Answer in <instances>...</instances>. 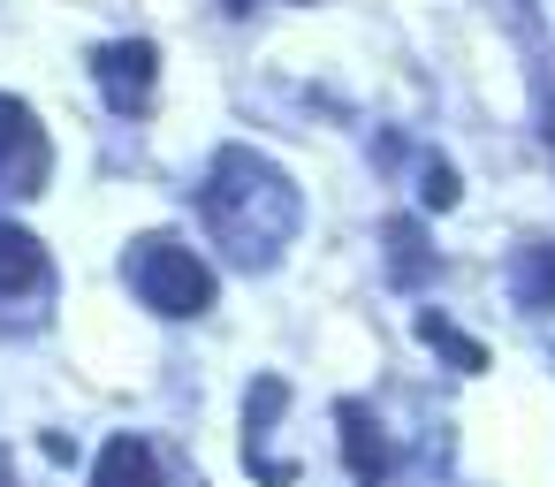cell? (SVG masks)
I'll list each match as a JSON object with an SVG mask.
<instances>
[{"label":"cell","mask_w":555,"mask_h":487,"mask_svg":"<svg viewBox=\"0 0 555 487\" xmlns=\"http://www.w3.org/2000/svg\"><path fill=\"white\" fill-rule=\"evenodd\" d=\"M206 221H214V236L229 244V259L274 267V259L289 252L305 206H297V183H289L267 153L221 145V153H214V183H206Z\"/></svg>","instance_id":"obj_1"},{"label":"cell","mask_w":555,"mask_h":487,"mask_svg":"<svg viewBox=\"0 0 555 487\" xmlns=\"http://www.w3.org/2000/svg\"><path fill=\"white\" fill-rule=\"evenodd\" d=\"M130 290L168 320H198L214 305V267L176 236H138L130 244Z\"/></svg>","instance_id":"obj_2"},{"label":"cell","mask_w":555,"mask_h":487,"mask_svg":"<svg viewBox=\"0 0 555 487\" xmlns=\"http://www.w3.org/2000/svg\"><path fill=\"white\" fill-rule=\"evenodd\" d=\"M47 176H54V145H47L39 115L16 92H0V198H39Z\"/></svg>","instance_id":"obj_3"},{"label":"cell","mask_w":555,"mask_h":487,"mask_svg":"<svg viewBox=\"0 0 555 487\" xmlns=\"http://www.w3.org/2000/svg\"><path fill=\"white\" fill-rule=\"evenodd\" d=\"M92 77H100V92H107L115 115H145L153 107V85H160V54L145 39H115V47L92 54Z\"/></svg>","instance_id":"obj_4"},{"label":"cell","mask_w":555,"mask_h":487,"mask_svg":"<svg viewBox=\"0 0 555 487\" xmlns=\"http://www.w3.org/2000/svg\"><path fill=\"white\" fill-rule=\"evenodd\" d=\"M335 426H343V464L358 472V487H388L396 457H388V441H380L373 411H365V403H335Z\"/></svg>","instance_id":"obj_5"},{"label":"cell","mask_w":555,"mask_h":487,"mask_svg":"<svg viewBox=\"0 0 555 487\" xmlns=\"http://www.w3.org/2000/svg\"><path fill=\"white\" fill-rule=\"evenodd\" d=\"M92 487H168V479H160V457H153V441H138V434H115V441L100 449V464H92Z\"/></svg>","instance_id":"obj_6"},{"label":"cell","mask_w":555,"mask_h":487,"mask_svg":"<svg viewBox=\"0 0 555 487\" xmlns=\"http://www.w3.org/2000/svg\"><path fill=\"white\" fill-rule=\"evenodd\" d=\"M47 282V244L16 221H0V297H24Z\"/></svg>","instance_id":"obj_7"},{"label":"cell","mask_w":555,"mask_h":487,"mask_svg":"<svg viewBox=\"0 0 555 487\" xmlns=\"http://www.w3.org/2000/svg\"><path fill=\"white\" fill-rule=\"evenodd\" d=\"M418 343H434L456 373H487V366H494V358H487V343H479V335H464V328H456V320H441V312H418Z\"/></svg>","instance_id":"obj_8"},{"label":"cell","mask_w":555,"mask_h":487,"mask_svg":"<svg viewBox=\"0 0 555 487\" xmlns=\"http://www.w3.org/2000/svg\"><path fill=\"white\" fill-rule=\"evenodd\" d=\"M509 290H517V305H525V312H555V252H547V244L517 252V267H509Z\"/></svg>","instance_id":"obj_9"},{"label":"cell","mask_w":555,"mask_h":487,"mask_svg":"<svg viewBox=\"0 0 555 487\" xmlns=\"http://www.w3.org/2000/svg\"><path fill=\"white\" fill-rule=\"evenodd\" d=\"M388 244H396V282H403V290H411L418 274H434V252H426V236H418V221H411V214H396V221H388Z\"/></svg>","instance_id":"obj_10"},{"label":"cell","mask_w":555,"mask_h":487,"mask_svg":"<svg viewBox=\"0 0 555 487\" xmlns=\"http://www.w3.org/2000/svg\"><path fill=\"white\" fill-rule=\"evenodd\" d=\"M456 198H464V183H456V168H449V161H426V206H434V214H449Z\"/></svg>","instance_id":"obj_11"}]
</instances>
